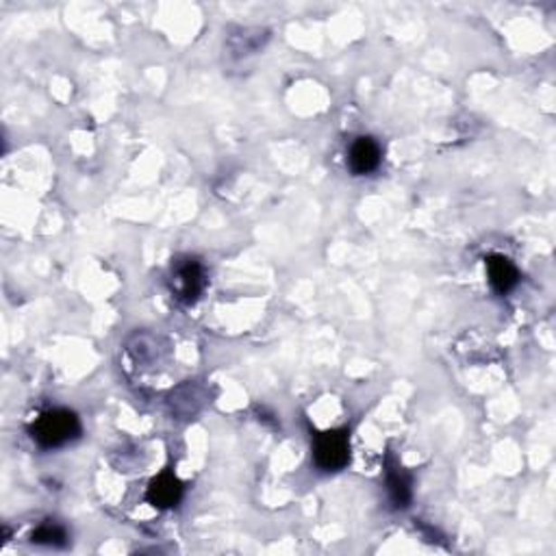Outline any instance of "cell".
Masks as SVG:
<instances>
[{"instance_id": "obj_6", "label": "cell", "mask_w": 556, "mask_h": 556, "mask_svg": "<svg viewBox=\"0 0 556 556\" xmlns=\"http://www.w3.org/2000/svg\"><path fill=\"white\" fill-rule=\"evenodd\" d=\"M487 274L491 287L498 291V294H509V291L517 285V280H520L517 268L513 266L509 259L500 255L487 259Z\"/></svg>"}, {"instance_id": "obj_1", "label": "cell", "mask_w": 556, "mask_h": 556, "mask_svg": "<svg viewBox=\"0 0 556 556\" xmlns=\"http://www.w3.org/2000/svg\"><path fill=\"white\" fill-rule=\"evenodd\" d=\"M33 439L42 448H61L68 441L77 439L80 433L79 418L68 409H52L37 418V422L31 429Z\"/></svg>"}, {"instance_id": "obj_2", "label": "cell", "mask_w": 556, "mask_h": 556, "mask_svg": "<svg viewBox=\"0 0 556 556\" xmlns=\"http://www.w3.org/2000/svg\"><path fill=\"white\" fill-rule=\"evenodd\" d=\"M313 458L316 466L324 472H337L345 467L350 461V441L345 430H326L317 435L316 446H313Z\"/></svg>"}, {"instance_id": "obj_4", "label": "cell", "mask_w": 556, "mask_h": 556, "mask_svg": "<svg viewBox=\"0 0 556 556\" xmlns=\"http://www.w3.org/2000/svg\"><path fill=\"white\" fill-rule=\"evenodd\" d=\"M183 498V485L174 474L164 472L159 476L150 480L148 491H146V500L156 509H172Z\"/></svg>"}, {"instance_id": "obj_7", "label": "cell", "mask_w": 556, "mask_h": 556, "mask_svg": "<svg viewBox=\"0 0 556 556\" xmlns=\"http://www.w3.org/2000/svg\"><path fill=\"white\" fill-rule=\"evenodd\" d=\"M387 489H390V498L398 509H404L411 502V480L402 472V467H390L387 472Z\"/></svg>"}, {"instance_id": "obj_3", "label": "cell", "mask_w": 556, "mask_h": 556, "mask_svg": "<svg viewBox=\"0 0 556 556\" xmlns=\"http://www.w3.org/2000/svg\"><path fill=\"white\" fill-rule=\"evenodd\" d=\"M207 287V277H204V268L196 259H185V261L176 263L174 274H172V289L176 291V298L185 305H193Z\"/></svg>"}, {"instance_id": "obj_8", "label": "cell", "mask_w": 556, "mask_h": 556, "mask_svg": "<svg viewBox=\"0 0 556 556\" xmlns=\"http://www.w3.org/2000/svg\"><path fill=\"white\" fill-rule=\"evenodd\" d=\"M31 542L42 545H55V548H59V545H66L68 532L66 528L59 526L57 522H44L37 531H33V534H31Z\"/></svg>"}, {"instance_id": "obj_5", "label": "cell", "mask_w": 556, "mask_h": 556, "mask_svg": "<svg viewBox=\"0 0 556 556\" xmlns=\"http://www.w3.org/2000/svg\"><path fill=\"white\" fill-rule=\"evenodd\" d=\"M381 156H382L381 146L376 139L359 137L353 146H350V155H348L350 170L359 176L372 174V172L381 165Z\"/></svg>"}]
</instances>
